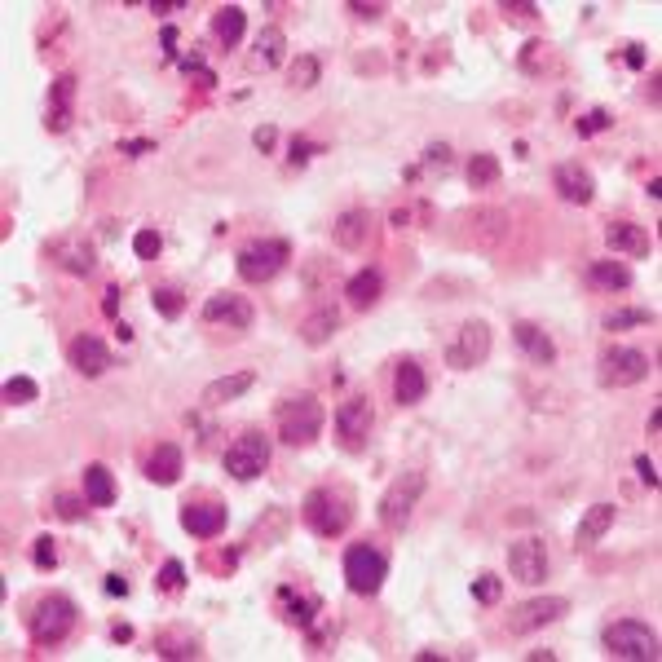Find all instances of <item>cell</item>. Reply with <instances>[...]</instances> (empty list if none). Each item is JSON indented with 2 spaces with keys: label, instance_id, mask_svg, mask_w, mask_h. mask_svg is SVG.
Instances as JSON below:
<instances>
[{
  "label": "cell",
  "instance_id": "cell-1",
  "mask_svg": "<svg viewBox=\"0 0 662 662\" xmlns=\"http://www.w3.org/2000/svg\"><path fill=\"white\" fill-rule=\"evenodd\" d=\"M301 521L318 539H336V535H345L349 521H354V499L336 486H314L301 499Z\"/></svg>",
  "mask_w": 662,
  "mask_h": 662
},
{
  "label": "cell",
  "instance_id": "cell-41",
  "mask_svg": "<svg viewBox=\"0 0 662 662\" xmlns=\"http://www.w3.org/2000/svg\"><path fill=\"white\" fill-rule=\"evenodd\" d=\"M151 305H155V309H159V314H164V318H177L181 309H186V296H181L177 287H155Z\"/></svg>",
  "mask_w": 662,
  "mask_h": 662
},
{
  "label": "cell",
  "instance_id": "cell-38",
  "mask_svg": "<svg viewBox=\"0 0 662 662\" xmlns=\"http://www.w3.org/2000/svg\"><path fill=\"white\" fill-rule=\"evenodd\" d=\"M36 398H40V384L31 376H9L5 380V402H9V407H27V402H36Z\"/></svg>",
  "mask_w": 662,
  "mask_h": 662
},
{
  "label": "cell",
  "instance_id": "cell-23",
  "mask_svg": "<svg viewBox=\"0 0 662 662\" xmlns=\"http://www.w3.org/2000/svg\"><path fill=\"white\" fill-rule=\"evenodd\" d=\"M512 340H517V349L535 362V367H557V340H552L539 323H526V318H521V323L512 327Z\"/></svg>",
  "mask_w": 662,
  "mask_h": 662
},
{
  "label": "cell",
  "instance_id": "cell-14",
  "mask_svg": "<svg viewBox=\"0 0 662 662\" xmlns=\"http://www.w3.org/2000/svg\"><path fill=\"white\" fill-rule=\"evenodd\" d=\"M552 190H557L565 204L587 208L596 199V177L587 164H579V159H565V164L552 168Z\"/></svg>",
  "mask_w": 662,
  "mask_h": 662
},
{
  "label": "cell",
  "instance_id": "cell-61",
  "mask_svg": "<svg viewBox=\"0 0 662 662\" xmlns=\"http://www.w3.org/2000/svg\"><path fill=\"white\" fill-rule=\"evenodd\" d=\"M539 658L552 662V658H557V649H535V654H530V662H539Z\"/></svg>",
  "mask_w": 662,
  "mask_h": 662
},
{
  "label": "cell",
  "instance_id": "cell-39",
  "mask_svg": "<svg viewBox=\"0 0 662 662\" xmlns=\"http://www.w3.org/2000/svg\"><path fill=\"white\" fill-rule=\"evenodd\" d=\"M605 128H614V115L605 111V106H596V111H587L574 120V133L579 137H592V133H605Z\"/></svg>",
  "mask_w": 662,
  "mask_h": 662
},
{
  "label": "cell",
  "instance_id": "cell-7",
  "mask_svg": "<svg viewBox=\"0 0 662 662\" xmlns=\"http://www.w3.org/2000/svg\"><path fill=\"white\" fill-rule=\"evenodd\" d=\"M649 371H654L649 354H640L632 345H610L601 358H596V380H601V389H632V384L649 380Z\"/></svg>",
  "mask_w": 662,
  "mask_h": 662
},
{
  "label": "cell",
  "instance_id": "cell-2",
  "mask_svg": "<svg viewBox=\"0 0 662 662\" xmlns=\"http://www.w3.org/2000/svg\"><path fill=\"white\" fill-rule=\"evenodd\" d=\"M274 424H279V437L287 446H314L323 437V424H327V411L314 393H296V398H283L279 411H274Z\"/></svg>",
  "mask_w": 662,
  "mask_h": 662
},
{
  "label": "cell",
  "instance_id": "cell-31",
  "mask_svg": "<svg viewBox=\"0 0 662 662\" xmlns=\"http://www.w3.org/2000/svg\"><path fill=\"white\" fill-rule=\"evenodd\" d=\"M155 654L159 658H204V640L186 627H168L155 636Z\"/></svg>",
  "mask_w": 662,
  "mask_h": 662
},
{
  "label": "cell",
  "instance_id": "cell-46",
  "mask_svg": "<svg viewBox=\"0 0 662 662\" xmlns=\"http://www.w3.org/2000/svg\"><path fill=\"white\" fill-rule=\"evenodd\" d=\"M84 504H89V499H76V495H58V499H53V512H58L62 521H80L84 512H89Z\"/></svg>",
  "mask_w": 662,
  "mask_h": 662
},
{
  "label": "cell",
  "instance_id": "cell-60",
  "mask_svg": "<svg viewBox=\"0 0 662 662\" xmlns=\"http://www.w3.org/2000/svg\"><path fill=\"white\" fill-rule=\"evenodd\" d=\"M658 429H662V407L649 411V437H658Z\"/></svg>",
  "mask_w": 662,
  "mask_h": 662
},
{
  "label": "cell",
  "instance_id": "cell-56",
  "mask_svg": "<svg viewBox=\"0 0 662 662\" xmlns=\"http://www.w3.org/2000/svg\"><path fill=\"white\" fill-rule=\"evenodd\" d=\"M623 58H627V67H632V71H640V67H645V45H627Z\"/></svg>",
  "mask_w": 662,
  "mask_h": 662
},
{
  "label": "cell",
  "instance_id": "cell-9",
  "mask_svg": "<svg viewBox=\"0 0 662 662\" xmlns=\"http://www.w3.org/2000/svg\"><path fill=\"white\" fill-rule=\"evenodd\" d=\"M221 464H226V473L234 477V482H256V477L270 468V437H265L261 429L239 433V437H234V442L226 446Z\"/></svg>",
  "mask_w": 662,
  "mask_h": 662
},
{
  "label": "cell",
  "instance_id": "cell-22",
  "mask_svg": "<svg viewBox=\"0 0 662 662\" xmlns=\"http://www.w3.org/2000/svg\"><path fill=\"white\" fill-rule=\"evenodd\" d=\"M424 398H429V376H424V367L415 358H402L393 367V402L398 407H420Z\"/></svg>",
  "mask_w": 662,
  "mask_h": 662
},
{
  "label": "cell",
  "instance_id": "cell-52",
  "mask_svg": "<svg viewBox=\"0 0 662 662\" xmlns=\"http://www.w3.org/2000/svg\"><path fill=\"white\" fill-rule=\"evenodd\" d=\"M424 164H429V168H451V146H446V142H433L429 151H424Z\"/></svg>",
  "mask_w": 662,
  "mask_h": 662
},
{
  "label": "cell",
  "instance_id": "cell-44",
  "mask_svg": "<svg viewBox=\"0 0 662 662\" xmlns=\"http://www.w3.org/2000/svg\"><path fill=\"white\" fill-rule=\"evenodd\" d=\"M31 565H36L40 574L58 565V548H53V539H49V535H40L36 543H31Z\"/></svg>",
  "mask_w": 662,
  "mask_h": 662
},
{
  "label": "cell",
  "instance_id": "cell-13",
  "mask_svg": "<svg viewBox=\"0 0 662 662\" xmlns=\"http://www.w3.org/2000/svg\"><path fill=\"white\" fill-rule=\"evenodd\" d=\"M508 570H512V579L526 583V587L543 583L548 579V543L535 539V535L508 543Z\"/></svg>",
  "mask_w": 662,
  "mask_h": 662
},
{
  "label": "cell",
  "instance_id": "cell-34",
  "mask_svg": "<svg viewBox=\"0 0 662 662\" xmlns=\"http://www.w3.org/2000/svg\"><path fill=\"white\" fill-rule=\"evenodd\" d=\"M256 58H261V67H283L287 62L283 27H261V36H256Z\"/></svg>",
  "mask_w": 662,
  "mask_h": 662
},
{
  "label": "cell",
  "instance_id": "cell-43",
  "mask_svg": "<svg viewBox=\"0 0 662 662\" xmlns=\"http://www.w3.org/2000/svg\"><path fill=\"white\" fill-rule=\"evenodd\" d=\"M499 14H504L508 23H535L539 5H535V0H504V5H499Z\"/></svg>",
  "mask_w": 662,
  "mask_h": 662
},
{
  "label": "cell",
  "instance_id": "cell-21",
  "mask_svg": "<svg viewBox=\"0 0 662 662\" xmlns=\"http://www.w3.org/2000/svg\"><path fill=\"white\" fill-rule=\"evenodd\" d=\"M181 473H186V451L177 442H159L151 455H146V482L151 486H177Z\"/></svg>",
  "mask_w": 662,
  "mask_h": 662
},
{
  "label": "cell",
  "instance_id": "cell-48",
  "mask_svg": "<svg viewBox=\"0 0 662 662\" xmlns=\"http://www.w3.org/2000/svg\"><path fill=\"white\" fill-rule=\"evenodd\" d=\"M177 67L186 71V76H199L204 84H217V71H208L204 67V58H199V53H186V58H177Z\"/></svg>",
  "mask_w": 662,
  "mask_h": 662
},
{
  "label": "cell",
  "instance_id": "cell-17",
  "mask_svg": "<svg viewBox=\"0 0 662 662\" xmlns=\"http://www.w3.org/2000/svg\"><path fill=\"white\" fill-rule=\"evenodd\" d=\"M204 323H226L234 331H248L256 323V309L248 296H234V292H217L204 301Z\"/></svg>",
  "mask_w": 662,
  "mask_h": 662
},
{
  "label": "cell",
  "instance_id": "cell-40",
  "mask_svg": "<svg viewBox=\"0 0 662 662\" xmlns=\"http://www.w3.org/2000/svg\"><path fill=\"white\" fill-rule=\"evenodd\" d=\"M499 596H504V579H499V574H477V579H473V601L477 605H495Z\"/></svg>",
  "mask_w": 662,
  "mask_h": 662
},
{
  "label": "cell",
  "instance_id": "cell-55",
  "mask_svg": "<svg viewBox=\"0 0 662 662\" xmlns=\"http://www.w3.org/2000/svg\"><path fill=\"white\" fill-rule=\"evenodd\" d=\"M120 151L124 155H146V151H155V142H151V137H137V142H124Z\"/></svg>",
  "mask_w": 662,
  "mask_h": 662
},
{
  "label": "cell",
  "instance_id": "cell-5",
  "mask_svg": "<svg viewBox=\"0 0 662 662\" xmlns=\"http://www.w3.org/2000/svg\"><path fill=\"white\" fill-rule=\"evenodd\" d=\"M287 261H292V243L287 239H252L239 248V256H234V270H239L243 283L261 287V283L279 279L287 270Z\"/></svg>",
  "mask_w": 662,
  "mask_h": 662
},
{
  "label": "cell",
  "instance_id": "cell-59",
  "mask_svg": "<svg viewBox=\"0 0 662 662\" xmlns=\"http://www.w3.org/2000/svg\"><path fill=\"white\" fill-rule=\"evenodd\" d=\"M111 640H115V645H124V640H133V627H128V623H115V627H111Z\"/></svg>",
  "mask_w": 662,
  "mask_h": 662
},
{
  "label": "cell",
  "instance_id": "cell-32",
  "mask_svg": "<svg viewBox=\"0 0 662 662\" xmlns=\"http://www.w3.org/2000/svg\"><path fill=\"white\" fill-rule=\"evenodd\" d=\"M243 27H248V14L239 5H217L212 9V36L221 40V49H239Z\"/></svg>",
  "mask_w": 662,
  "mask_h": 662
},
{
  "label": "cell",
  "instance_id": "cell-50",
  "mask_svg": "<svg viewBox=\"0 0 662 662\" xmlns=\"http://www.w3.org/2000/svg\"><path fill=\"white\" fill-rule=\"evenodd\" d=\"M521 67L526 71H539V67H548V45H539V40H530L526 53H521Z\"/></svg>",
  "mask_w": 662,
  "mask_h": 662
},
{
  "label": "cell",
  "instance_id": "cell-12",
  "mask_svg": "<svg viewBox=\"0 0 662 662\" xmlns=\"http://www.w3.org/2000/svg\"><path fill=\"white\" fill-rule=\"evenodd\" d=\"M371 429H376V402L367 393H354V398H345L336 407V437L345 451H362Z\"/></svg>",
  "mask_w": 662,
  "mask_h": 662
},
{
  "label": "cell",
  "instance_id": "cell-4",
  "mask_svg": "<svg viewBox=\"0 0 662 662\" xmlns=\"http://www.w3.org/2000/svg\"><path fill=\"white\" fill-rule=\"evenodd\" d=\"M601 645H605V654L618 658V662H658L662 658L658 632L649 623H640V618H614V623L601 632Z\"/></svg>",
  "mask_w": 662,
  "mask_h": 662
},
{
  "label": "cell",
  "instance_id": "cell-36",
  "mask_svg": "<svg viewBox=\"0 0 662 662\" xmlns=\"http://www.w3.org/2000/svg\"><path fill=\"white\" fill-rule=\"evenodd\" d=\"M464 173H468V186H473V190H486V186H495V181H499V159L490 151H477L473 159H468Z\"/></svg>",
  "mask_w": 662,
  "mask_h": 662
},
{
  "label": "cell",
  "instance_id": "cell-62",
  "mask_svg": "<svg viewBox=\"0 0 662 662\" xmlns=\"http://www.w3.org/2000/svg\"><path fill=\"white\" fill-rule=\"evenodd\" d=\"M649 199H662V177H649Z\"/></svg>",
  "mask_w": 662,
  "mask_h": 662
},
{
  "label": "cell",
  "instance_id": "cell-58",
  "mask_svg": "<svg viewBox=\"0 0 662 662\" xmlns=\"http://www.w3.org/2000/svg\"><path fill=\"white\" fill-rule=\"evenodd\" d=\"M120 296H124L120 287H106V301H102V309H106V314H111V318H115V309H120Z\"/></svg>",
  "mask_w": 662,
  "mask_h": 662
},
{
  "label": "cell",
  "instance_id": "cell-30",
  "mask_svg": "<svg viewBox=\"0 0 662 662\" xmlns=\"http://www.w3.org/2000/svg\"><path fill=\"white\" fill-rule=\"evenodd\" d=\"M256 384V371H234V376H221V380H212L204 393H199V402L204 407H226V402H234V398H243Z\"/></svg>",
  "mask_w": 662,
  "mask_h": 662
},
{
  "label": "cell",
  "instance_id": "cell-15",
  "mask_svg": "<svg viewBox=\"0 0 662 662\" xmlns=\"http://www.w3.org/2000/svg\"><path fill=\"white\" fill-rule=\"evenodd\" d=\"M45 256L58 270H67V274H93V265H98V252H93V243L84 239V234H62V239H53Z\"/></svg>",
  "mask_w": 662,
  "mask_h": 662
},
{
  "label": "cell",
  "instance_id": "cell-57",
  "mask_svg": "<svg viewBox=\"0 0 662 662\" xmlns=\"http://www.w3.org/2000/svg\"><path fill=\"white\" fill-rule=\"evenodd\" d=\"M106 592H111V596H128V579H120V574H106Z\"/></svg>",
  "mask_w": 662,
  "mask_h": 662
},
{
  "label": "cell",
  "instance_id": "cell-8",
  "mask_svg": "<svg viewBox=\"0 0 662 662\" xmlns=\"http://www.w3.org/2000/svg\"><path fill=\"white\" fill-rule=\"evenodd\" d=\"M384 579H389V557L376 548V543H354L345 548V583L354 596H376Z\"/></svg>",
  "mask_w": 662,
  "mask_h": 662
},
{
  "label": "cell",
  "instance_id": "cell-33",
  "mask_svg": "<svg viewBox=\"0 0 662 662\" xmlns=\"http://www.w3.org/2000/svg\"><path fill=\"white\" fill-rule=\"evenodd\" d=\"M84 499H89V508H111L115 504V477H111L106 464L84 468Z\"/></svg>",
  "mask_w": 662,
  "mask_h": 662
},
{
  "label": "cell",
  "instance_id": "cell-28",
  "mask_svg": "<svg viewBox=\"0 0 662 662\" xmlns=\"http://www.w3.org/2000/svg\"><path fill=\"white\" fill-rule=\"evenodd\" d=\"M583 283L596 287V292H627L632 287V270L623 261H587Z\"/></svg>",
  "mask_w": 662,
  "mask_h": 662
},
{
  "label": "cell",
  "instance_id": "cell-47",
  "mask_svg": "<svg viewBox=\"0 0 662 662\" xmlns=\"http://www.w3.org/2000/svg\"><path fill=\"white\" fill-rule=\"evenodd\" d=\"M349 14L362 18V23H376V18L389 14V5H380V0H349Z\"/></svg>",
  "mask_w": 662,
  "mask_h": 662
},
{
  "label": "cell",
  "instance_id": "cell-26",
  "mask_svg": "<svg viewBox=\"0 0 662 662\" xmlns=\"http://www.w3.org/2000/svg\"><path fill=\"white\" fill-rule=\"evenodd\" d=\"M614 517H618L614 504H592V508H587L583 517H579V530H574V548H596V543L610 535Z\"/></svg>",
  "mask_w": 662,
  "mask_h": 662
},
{
  "label": "cell",
  "instance_id": "cell-42",
  "mask_svg": "<svg viewBox=\"0 0 662 662\" xmlns=\"http://www.w3.org/2000/svg\"><path fill=\"white\" fill-rule=\"evenodd\" d=\"M133 252L142 256V261H155V256L164 252V239H159V230H151V226L137 230V234H133Z\"/></svg>",
  "mask_w": 662,
  "mask_h": 662
},
{
  "label": "cell",
  "instance_id": "cell-16",
  "mask_svg": "<svg viewBox=\"0 0 662 662\" xmlns=\"http://www.w3.org/2000/svg\"><path fill=\"white\" fill-rule=\"evenodd\" d=\"M67 362L80 371L84 380H98V376H106V371L115 367L111 349H106L98 336H89V331H80V336L67 345Z\"/></svg>",
  "mask_w": 662,
  "mask_h": 662
},
{
  "label": "cell",
  "instance_id": "cell-29",
  "mask_svg": "<svg viewBox=\"0 0 662 662\" xmlns=\"http://www.w3.org/2000/svg\"><path fill=\"white\" fill-rule=\"evenodd\" d=\"M345 296L354 309H376L380 296H384V274L376 270V265H367V270H358L354 279L345 283Z\"/></svg>",
  "mask_w": 662,
  "mask_h": 662
},
{
  "label": "cell",
  "instance_id": "cell-54",
  "mask_svg": "<svg viewBox=\"0 0 662 662\" xmlns=\"http://www.w3.org/2000/svg\"><path fill=\"white\" fill-rule=\"evenodd\" d=\"M252 146H256L261 155H270V151H274V128H270V124L256 128V133H252Z\"/></svg>",
  "mask_w": 662,
  "mask_h": 662
},
{
  "label": "cell",
  "instance_id": "cell-10",
  "mask_svg": "<svg viewBox=\"0 0 662 662\" xmlns=\"http://www.w3.org/2000/svg\"><path fill=\"white\" fill-rule=\"evenodd\" d=\"M565 614H570V601H565V596H535V601H521L504 614V632L530 636V632H543V627L561 623Z\"/></svg>",
  "mask_w": 662,
  "mask_h": 662
},
{
  "label": "cell",
  "instance_id": "cell-51",
  "mask_svg": "<svg viewBox=\"0 0 662 662\" xmlns=\"http://www.w3.org/2000/svg\"><path fill=\"white\" fill-rule=\"evenodd\" d=\"M636 477L645 482L649 490H658V464L649 455H636Z\"/></svg>",
  "mask_w": 662,
  "mask_h": 662
},
{
  "label": "cell",
  "instance_id": "cell-37",
  "mask_svg": "<svg viewBox=\"0 0 662 662\" xmlns=\"http://www.w3.org/2000/svg\"><path fill=\"white\" fill-rule=\"evenodd\" d=\"M658 314L654 309H614L605 314V331H627V327H654Z\"/></svg>",
  "mask_w": 662,
  "mask_h": 662
},
{
  "label": "cell",
  "instance_id": "cell-11",
  "mask_svg": "<svg viewBox=\"0 0 662 662\" xmlns=\"http://www.w3.org/2000/svg\"><path fill=\"white\" fill-rule=\"evenodd\" d=\"M490 358V327L482 318H468V323L455 327V340L446 345V367L451 371H473V367H486Z\"/></svg>",
  "mask_w": 662,
  "mask_h": 662
},
{
  "label": "cell",
  "instance_id": "cell-19",
  "mask_svg": "<svg viewBox=\"0 0 662 662\" xmlns=\"http://www.w3.org/2000/svg\"><path fill=\"white\" fill-rule=\"evenodd\" d=\"M71 120H76V76H58L49 84L45 128H49V133H67Z\"/></svg>",
  "mask_w": 662,
  "mask_h": 662
},
{
  "label": "cell",
  "instance_id": "cell-53",
  "mask_svg": "<svg viewBox=\"0 0 662 662\" xmlns=\"http://www.w3.org/2000/svg\"><path fill=\"white\" fill-rule=\"evenodd\" d=\"M177 40H181V36H177V27H173V23H168L164 31H159V45H164V58H173V62L181 58V53H177Z\"/></svg>",
  "mask_w": 662,
  "mask_h": 662
},
{
  "label": "cell",
  "instance_id": "cell-49",
  "mask_svg": "<svg viewBox=\"0 0 662 662\" xmlns=\"http://www.w3.org/2000/svg\"><path fill=\"white\" fill-rule=\"evenodd\" d=\"M314 155H323V146H318V142H305V137H292V164H296V168H305Z\"/></svg>",
  "mask_w": 662,
  "mask_h": 662
},
{
  "label": "cell",
  "instance_id": "cell-45",
  "mask_svg": "<svg viewBox=\"0 0 662 662\" xmlns=\"http://www.w3.org/2000/svg\"><path fill=\"white\" fill-rule=\"evenodd\" d=\"M159 587H164V592H181V587H186V565H181L177 557L164 561V570H159Z\"/></svg>",
  "mask_w": 662,
  "mask_h": 662
},
{
  "label": "cell",
  "instance_id": "cell-20",
  "mask_svg": "<svg viewBox=\"0 0 662 662\" xmlns=\"http://www.w3.org/2000/svg\"><path fill=\"white\" fill-rule=\"evenodd\" d=\"M279 614H283V623H292V627H301V632H309V627L318 623V614H323V601H318L314 592H301V587L283 583L279 587Z\"/></svg>",
  "mask_w": 662,
  "mask_h": 662
},
{
  "label": "cell",
  "instance_id": "cell-25",
  "mask_svg": "<svg viewBox=\"0 0 662 662\" xmlns=\"http://www.w3.org/2000/svg\"><path fill=\"white\" fill-rule=\"evenodd\" d=\"M331 239H336V248L345 252H362L371 239V212L367 208H345L336 217V226H331Z\"/></svg>",
  "mask_w": 662,
  "mask_h": 662
},
{
  "label": "cell",
  "instance_id": "cell-24",
  "mask_svg": "<svg viewBox=\"0 0 662 662\" xmlns=\"http://www.w3.org/2000/svg\"><path fill=\"white\" fill-rule=\"evenodd\" d=\"M226 521H230L226 504H186L181 508V530L195 539H217L221 530H226Z\"/></svg>",
  "mask_w": 662,
  "mask_h": 662
},
{
  "label": "cell",
  "instance_id": "cell-35",
  "mask_svg": "<svg viewBox=\"0 0 662 662\" xmlns=\"http://www.w3.org/2000/svg\"><path fill=\"white\" fill-rule=\"evenodd\" d=\"M287 80H292V89H314V84H323V62L314 53H296L292 67H287Z\"/></svg>",
  "mask_w": 662,
  "mask_h": 662
},
{
  "label": "cell",
  "instance_id": "cell-18",
  "mask_svg": "<svg viewBox=\"0 0 662 662\" xmlns=\"http://www.w3.org/2000/svg\"><path fill=\"white\" fill-rule=\"evenodd\" d=\"M605 243H610L614 256H632V261L654 256V234L645 226H636V221H610L605 226Z\"/></svg>",
  "mask_w": 662,
  "mask_h": 662
},
{
  "label": "cell",
  "instance_id": "cell-6",
  "mask_svg": "<svg viewBox=\"0 0 662 662\" xmlns=\"http://www.w3.org/2000/svg\"><path fill=\"white\" fill-rule=\"evenodd\" d=\"M424 486H429V477H424V468H407L402 477H393V486L380 495V526L384 530H407L415 504H420Z\"/></svg>",
  "mask_w": 662,
  "mask_h": 662
},
{
  "label": "cell",
  "instance_id": "cell-27",
  "mask_svg": "<svg viewBox=\"0 0 662 662\" xmlns=\"http://www.w3.org/2000/svg\"><path fill=\"white\" fill-rule=\"evenodd\" d=\"M336 327H340V309L323 301L318 309H309V314L301 318V340L309 349H318V345H327L331 336H336Z\"/></svg>",
  "mask_w": 662,
  "mask_h": 662
},
{
  "label": "cell",
  "instance_id": "cell-3",
  "mask_svg": "<svg viewBox=\"0 0 662 662\" xmlns=\"http://www.w3.org/2000/svg\"><path fill=\"white\" fill-rule=\"evenodd\" d=\"M76 623H80L76 601H71V596H62V592L40 596V601L31 605V614H27V632H31V640H36L40 649L62 645V640L76 632Z\"/></svg>",
  "mask_w": 662,
  "mask_h": 662
}]
</instances>
